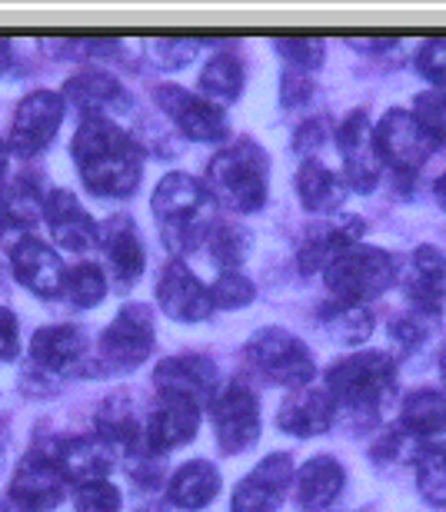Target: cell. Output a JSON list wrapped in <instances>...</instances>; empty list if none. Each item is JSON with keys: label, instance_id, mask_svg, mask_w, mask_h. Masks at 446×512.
<instances>
[{"label": "cell", "instance_id": "1", "mask_svg": "<svg viewBox=\"0 0 446 512\" xmlns=\"http://www.w3.org/2000/svg\"><path fill=\"white\" fill-rule=\"evenodd\" d=\"M80 180L97 197H130L144 173V150L107 114H90L70 143Z\"/></svg>", "mask_w": 446, "mask_h": 512}, {"label": "cell", "instance_id": "2", "mask_svg": "<svg viewBox=\"0 0 446 512\" xmlns=\"http://www.w3.org/2000/svg\"><path fill=\"white\" fill-rule=\"evenodd\" d=\"M154 217L160 223L167 247H174L177 253L197 250L200 243H207L210 230L217 223V200L204 183L190 173H167L154 190Z\"/></svg>", "mask_w": 446, "mask_h": 512}, {"label": "cell", "instance_id": "3", "mask_svg": "<svg viewBox=\"0 0 446 512\" xmlns=\"http://www.w3.org/2000/svg\"><path fill=\"white\" fill-rule=\"evenodd\" d=\"M397 389V363L390 353L367 350L333 363L327 370V393L350 413L373 416Z\"/></svg>", "mask_w": 446, "mask_h": 512}, {"label": "cell", "instance_id": "4", "mask_svg": "<svg viewBox=\"0 0 446 512\" xmlns=\"http://www.w3.org/2000/svg\"><path fill=\"white\" fill-rule=\"evenodd\" d=\"M267 153L253 140L227 143L207 167L214 200L227 203L237 213H257L267 203Z\"/></svg>", "mask_w": 446, "mask_h": 512}, {"label": "cell", "instance_id": "5", "mask_svg": "<svg viewBox=\"0 0 446 512\" xmlns=\"http://www.w3.org/2000/svg\"><path fill=\"white\" fill-rule=\"evenodd\" d=\"M323 276L340 303H367L397 283V260L377 247H350L323 270Z\"/></svg>", "mask_w": 446, "mask_h": 512}, {"label": "cell", "instance_id": "6", "mask_svg": "<svg viewBox=\"0 0 446 512\" xmlns=\"http://www.w3.org/2000/svg\"><path fill=\"white\" fill-rule=\"evenodd\" d=\"M247 363L260 376H267L270 383L293 386V389H303L313 380V373H317L307 343L297 340V336L290 330H283V326H267V330L250 336Z\"/></svg>", "mask_w": 446, "mask_h": 512}, {"label": "cell", "instance_id": "7", "mask_svg": "<svg viewBox=\"0 0 446 512\" xmlns=\"http://www.w3.org/2000/svg\"><path fill=\"white\" fill-rule=\"evenodd\" d=\"M210 416H214L217 446L223 453L237 456V453H247V449L257 443L260 399L243 380H230L217 389L214 403H210Z\"/></svg>", "mask_w": 446, "mask_h": 512}, {"label": "cell", "instance_id": "8", "mask_svg": "<svg viewBox=\"0 0 446 512\" xmlns=\"http://www.w3.org/2000/svg\"><path fill=\"white\" fill-rule=\"evenodd\" d=\"M373 150L393 173H417L430 160L433 143L410 110L393 107L373 130Z\"/></svg>", "mask_w": 446, "mask_h": 512}, {"label": "cell", "instance_id": "9", "mask_svg": "<svg viewBox=\"0 0 446 512\" xmlns=\"http://www.w3.org/2000/svg\"><path fill=\"white\" fill-rule=\"evenodd\" d=\"M154 350V316L144 303H127L100 336L107 370H137Z\"/></svg>", "mask_w": 446, "mask_h": 512}, {"label": "cell", "instance_id": "10", "mask_svg": "<svg viewBox=\"0 0 446 512\" xmlns=\"http://www.w3.org/2000/svg\"><path fill=\"white\" fill-rule=\"evenodd\" d=\"M154 386L160 399H170V403L210 406L220 389V373L207 356L180 353V356H167V360L157 366Z\"/></svg>", "mask_w": 446, "mask_h": 512}, {"label": "cell", "instance_id": "11", "mask_svg": "<svg viewBox=\"0 0 446 512\" xmlns=\"http://www.w3.org/2000/svg\"><path fill=\"white\" fill-rule=\"evenodd\" d=\"M64 124V94L54 90H34L17 104L14 124H10L7 147L17 157H34L54 140V133Z\"/></svg>", "mask_w": 446, "mask_h": 512}, {"label": "cell", "instance_id": "12", "mask_svg": "<svg viewBox=\"0 0 446 512\" xmlns=\"http://www.w3.org/2000/svg\"><path fill=\"white\" fill-rule=\"evenodd\" d=\"M64 469L57 466L54 449H34L20 459L14 483L7 489V499H14L17 506L30 512H47L64 499Z\"/></svg>", "mask_w": 446, "mask_h": 512}, {"label": "cell", "instance_id": "13", "mask_svg": "<svg viewBox=\"0 0 446 512\" xmlns=\"http://www.w3.org/2000/svg\"><path fill=\"white\" fill-rule=\"evenodd\" d=\"M157 104L180 130L187 133L190 140L223 143V137H227V120H223V110L217 104H210V100H204V97L190 94V90H184V87L160 84L157 87Z\"/></svg>", "mask_w": 446, "mask_h": 512}, {"label": "cell", "instance_id": "14", "mask_svg": "<svg viewBox=\"0 0 446 512\" xmlns=\"http://www.w3.org/2000/svg\"><path fill=\"white\" fill-rule=\"evenodd\" d=\"M293 476L297 473H293V459L287 453L260 459V466L250 476H243L240 486L233 489L230 512H277Z\"/></svg>", "mask_w": 446, "mask_h": 512}, {"label": "cell", "instance_id": "15", "mask_svg": "<svg viewBox=\"0 0 446 512\" xmlns=\"http://www.w3.org/2000/svg\"><path fill=\"white\" fill-rule=\"evenodd\" d=\"M10 266H14V276L30 293L47 296V300L60 296L67 286V270L60 263L57 250L47 247L34 233H24V237L14 240V247H10Z\"/></svg>", "mask_w": 446, "mask_h": 512}, {"label": "cell", "instance_id": "16", "mask_svg": "<svg viewBox=\"0 0 446 512\" xmlns=\"http://www.w3.org/2000/svg\"><path fill=\"white\" fill-rule=\"evenodd\" d=\"M157 300L170 320L177 323H200L214 313L210 303V286H204L187 270L184 260H167L157 280Z\"/></svg>", "mask_w": 446, "mask_h": 512}, {"label": "cell", "instance_id": "17", "mask_svg": "<svg viewBox=\"0 0 446 512\" xmlns=\"http://www.w3.org/2000/svg\"><path fill=\"white\" fill-rule=\"evenodd\" d=\"M337 147L343 157V177L357 193H373L380 183V157L373 150V130L363 110H353L337 127Z\"/></svg>", "mask_w": 446, "mask_h": 512}, {"label": "cell", "instance_id": "18", "mask_svg": "<svg viewBox=\"0 0 446 512\" xmlns=\"http://www.w3.org/2000/svg\"><path fill=\"white\" fill-rule=\"evenodd\" d=\"M403 293L420 316H437L446 300V256L437 247H417L410 253L407 270H397Z\"/></svg>", "mask_w": 446, "mask_h": 512}, {"label": "cell", "instance_id": "19", "mask_svg": "<svg viewBox=\"0 0 446 512\" xmlns=\"http://www.w3.org/2000/svg\"><path fill=\"white\" fill-rule=\"evenodd\" d=\"M40 213H44L57 247H64L70 253H84L94 247V243H100V230H97L94 217H90L84 210V203H80L70 190H50L44 197Z\"/></svg>", "mask_w": 446, "mask_h": 512}, {"label": "cell", "instance_id": "20", "mask_svg": "<svg viewBox=\"0 0 446 512\" xmlns=\"http://www.w3.org/2000/svg\"><path fill=\"white\" fill-rule=\"evenodd\" d=\"M87 333L80 326H70V323H54V326H40L30 340V363L44 373H54V376H64V373H74L87 356Z\"/></svg>", "mask_w": 446, "mask_h": 512}, {"label": "cell", "instance_id": "21", "mask_svg": "<svg viewBox=\"0 0 446 512\" xmlns=\"http://www.w3.org/2000/svg\"><path fill=\"white\" fill-rule=\"evenodd\" d=\"M197 429H200V406L160 399V406L144 423V453L147 456L174 453V449L187 446L197 436Z\"/></svg>", "mask_w": 446, "mask_h": 512}, {"label": "cell", "instance_id": "22", "mask_svg": "<svg viewBox=\"0 0 446 512\" xmlns=\"http://www.w3.org/2000/svg\"><path fill=\"white\" fill-rule=\"evenodd\" d=\"M333 416H337V403L327 389H293V393L283 399L277 409V426L287 436H320L333 426Z\"/></svg>", "mask_w": 446, "mask_h": 512}, {"label": "cell", "instance_id": "23", "mask_svg": "<svg viewBox=\"0 0 446 512\" xmlns=\"http://www.w3.org/2000/svg\"><path fill=\"white\" fill-rule=\"evenodd\" d=\"M100 247H104V256L114 270V280L120 290H130L140 273H144V263H147V253H144V243H140V233L134 227L130 217H110L100 230Z\"/></svg>", "mask_w": 446, "mask_h": 512}, {"label": "cell", "instance_id": "24", "mask_svg": "<svg viewBox=\"0 0 446 512\" xmlns=\"http://www.w3.org/2000/svg\"><path fill=\"white\" fill-rule=\"evenodd\" d=\"M117 449L104 443L97 433L90 436H74V439H64V443L54 446V459L57 466L64 469L67 479L74 483H87V479H104L110 469L117 463Z\"/></svg>", "mask_w": 446, "mask_h": 512}, {"label": "cell", "instance_id": "25", "mask_svg": "<svg viewBox=\"0 0 446 512\" xmlns=\"http://www.w3.org/2000/svg\"><path fill=\"white\" fill-rule=\"evenodd\" d=\"M363 233V220L360 217H340V220H330L323 223L310 233L307 240H303L300 247V270L303 273H320L327 270V266L337 260L340 253H347L350 247H357Z\"/></svg>", "mask_w": 446, "mask_h": 512}, {"label": "cell", "instance_id": "26", "mask_svg": "<svg viewBox=\"0 0 446 512\" xmlns=\"http://www.w3.org/2000/svg\"><path fill=\"white\" fill-rule=\"evenodd\" d=\"M293 479H297V486H293L297 506L307 512H323L337 503L343 483H347V473H343V466L333 456H313Z\"/></svg>", "mask_w": 446, "mask_h": 512}, {"label": "cell", "instance_id": "27", "mask_svg": "<svg viewBox=\"0 0 446 512\" xmlns=\"http://www.w3.org/2000/svg\"><path fill=\"white\" fill-rule=\"evenodd\" d=\"M217 493H220V473L207 459H190V463H184L170 476V486H167L170 506L187 509V512L207 509L217 499Z\"/></svg>", "mask_w": 446, "mask_h": 512}, {"label": "cell", "instance_id": "28", "mask_svg": "<svg viewBox=\"0 0 446 512\" xmlns=\"http://www.w3.org/2000/svg\"><path fill=\"white\" fill-rule=\"evenodd\" d=\"M64 100H70V104L80 110H87V117L127 104L124 87L110 74H104V70H84V74L70 77L64 84Z\"/></svg>", "mask_w": 446, "mask_h": 512}, {"label": "cell", "instance_id": "29", "mask_svg": "<svg viewBox=\"0 0 446 512\" xmlns=\"http://www.w3.org/2000/svg\"><path fill=\"white\" fill-rule=\"evenodd\" d=\"M400 426L413 439H433L446 433V396L437 389H417L403 399Z\"/></svg>", "mask_w": 446, "mask_h": 512}, {"label": "cell", "instance_id": "30", "mask_svg": "<svg viewBox=\"0 0 446 512\" xmlns=\"http://www.w3.org/2000/svg\"><path fill=\"white\" fill-rule=\"evenodd\" d=\"M297 197L310 213H330L343 203V183L323 163L307 160L297 170Z\"/></svg>", "mask_w": 446, "mask_h": 512}, {"label": "cell", "instance_id": "31", "mask_svg": "<svg viewBox=\"0 0 446 512\" xmlns=\"http://www.w3.org/2000/svg\"><path fill=\"white\" fill-rule=\"evenodd\" d=\"M320 320L333 340L343 346H357L363 340H370V333H373V313L367 310V303L333 300L330 306H323Z\"/></svg>", "mask_w": 446, "mask_h": 512}, {"label": "cell", "instance_id": "32", "mask_svg": "<svg viewBox=\"0 0 446 512\" xmlns=\"http://www.w3.org/2000/svg\"><path fill=\"white\" fill-rule=\"evenodd\" d=\"M243 90V64L233 54H217L200 74V97L210 104H233Z\"/></svg>", "mask_w": 446, "mask_h": 512}, {"label": "cell", "instance_id": "33", "mask_svg": "<svg viewBox=\"0 0 446 512\" xmlns=\"http://www.w3.org/2000/svg\"><path fill=\"white\" fill-rule=\"evenodd\" d=\"M250 230L243 223H233V220H217L214 230L207 237V247H210V260H214L220 270H237V266L250 256Z\"/></svg>", "mask_w": 446, "mask_h": 512}, {"label": "cell", "instance_id": "34", "mask_svg": "<svg viewBox=\"0 0 446 512\" xmlns=\"http://www.w3.org/2000/svg\"><path fill=\"white\" fill-rule=\"evenodd\" d=\"M417 463V486L427 503L446 506V443H427L413 456Z\"/></svg>", "mask_w": 446, "mask_h": 512}, {"label": "cell", "instance_id": "35", "mask_svg": "<svg viewBox=\"0 0 446 512\" xmlns=\"http://www.w3.org/2000/svg\"><path fill=\"white\" fill-rule=\"evenodd\" d=\"M67 296L74 300V306L80 310H90V306H97L100 300L107 296V276L100 270L97 263H77L74 270L67 273Z\"/></svg>", "mask_w": 446, "mask_h": 512}, {"label": "cell", "instance_id": "36", "mask_svg": "<svg viewBox=\"0 0 446 512\" xmlns=\"http://www.w3.org/2000/svg\"><path fill=\"white\" fill-rule=\"evenodd\" d=\"M413 117L427 130L433 150H446V94L443 90H427L413 100Z\"/></svg>", "mask_w": 446, "mask_h": 512}, {"label": "cell", "instance_id": "37", "mask_svg": "<svg viewBox=\"0 0 446 512\" xmlns=\"http://www.w3.org/2000/svg\"><path fill=\"white\" fill-rule=\"evenodd\" d=\"M253 296H257V286L237 270H223L214 280V286H210V303H214V310H240V306L253 303Z\"/></svg>", "mask_w": 446, "mask_h": 512}, {"label": "cell", "instance_id": "38", "mask_svg": "<svg viewBox=\"0 0 446 512\" xmlns=\"http://www.w3.org/2000/svg\"><path fill=\"white\" fill-rule=\"evenodd\" d=\"M120 489L107 479H87V483L77 486L74 506L77 512H120Z\"/></svg>", "mask_w": 446, "mask_h": 512}, {"label": "cell", "instance_id": "39", "mask_svg": "<svg viewBox=\"0 0 446 512\" xmlns=\"http://www.w3.org/2000/svg\"><path fill=\"white\" fill-rule=\"evenodd\" d=\"M273 47L287 57V64L297 70H317L323 60V40L320 37H277Z\"/></svg>", "mask_w": 446, "mask_h": 512}, {"label": "cell", "instance_id": "40", "mask_svg": "<svg viewBox=\"0 0 446 512\" xmlns=\"http://www.w3.org/2000/svg\"><path fill=\"white\" fill-rule=\"evenodd\" d=\"M147 47H150L154 64L164 70L187 67V60L197 54V40H187V37H157V40H150Z\"/></svg>", "mask_w": 446, "mask_h": 512}, {"label": "cell", "instance_id": "41", "mask_svg": "<svg viewBox=\"0 0 446 512\" xmlns=\"http://www.w3.org/2000/svg\"><path fill=\"white\" fill-rule=\"evenodd\" d=\"M417 70L430 80L433 90H443L446 94V37L423 40V47L417 54Z\"/></svg>", "mask_w": 446, "mask_h": 512}, {"label": "cell", "instance_id": "42", "mask_svg": "<svg viewBox=\"0 0 446 512\" xmlns=\"http://www.w3.org/2000/svg\"><path fill=\"white\" fill-rule=\"evenodd\" d=\"M417 439H413L407 429L403 426H393L383 433V439L377 446H373V459L377 463H403V459H410V456H417Z\"/></svg>", "mask_w": 446, "mask_h": 512}, {"label": "cell", "instance_id": "43", "mask_svg": "<svg viewBox=\"0 0 446 512\" xmlns=\"http://www.w3.org/2000/svg\"><path fill=\"white\" fill-rule=\"evenodd\" d=\"M427 320H430V316H420V313L397 316L393 326H390L393 340H397L403 350H417V346L427 340Z\"/></svg>", "mask_w": 446, "mask_h": 512}, {"label": "cell", "instance_id": "44", "mask_svg": "<svg viewBox=\"0 0 446 512\" xmlns=\"http://www.w3.org/2000/svg\"><path fill=\"white\" fill-rule=\"evenodd\" d=\"M280 100H283V107H300L303 100H310L313 94V84H310V77L303 74V70H287L280 80Z\"/></svg>", "mask_w": 446, "mask_h": 512}, {"label": "cell", "instance_id": "45", "mask_svg": "<svg viewBox=\"0 0 446 512\" xmlns=\"http://www.w3.org/2000/svg\"><path fill=\"white\" fill-rule=\"evenodd\" d=\"M20 343H17V316L0 306V363H10L17 356Z\"/></svg>", "mask_w": 446, "mask_h": 512}, {"label": "cell", "instance_id": "46", "mask_svg": "<svg viewBox=\"0 0 446 512\" xmlns=\"http://www.w3.org/2000/svg\"><path fill=\"white\" fill-rule=\"evenodd\" d=\"M323 140H327V130H323L320 120H307V124L297 130V150H303V153L320 150Z\"/></svg>", "mask_w": 446, "mask_h": 512}, {"label": "cell", "instance_id": "47", "mask_svg": "<svg viewBox=\"0 0 446 512\" xmlns=\"http://www.w3.org/2000/svg\"><path fill=\"white\" fill-rule=\"evenodd\" d=\"M7 163H10V147H7V140L0 137V183H7Z\"/></svg>", "mask_w": 446, "mask_h": 512}, {"label": "cell", "instance_id": "48", "mask_svg": "<svg viewBox=\"0 0 446 512\" xmlns=\"http://www.w3.org/2000/svg\"><path fill=\"white\" fill-rule=\"evenodd\" d=\"M433 193H437V203L446 210V173H443L437 183H433Z\"/></svg>", "mask_w": 446, "mask_h": 512}, {"label": "cell", "instance_id": "49", "mask_svg": "<svg viewBox=\"0 0 446 512\" xmlns=\"http://www.w3.org/2000/svg\"><path fill=\"white\" fill-rule=\"evenodd\" d=\"M0 512H30V509H24V506H17L14 499H4V503H0Z\"/></svg>", "mask_w": 446, "mask_h": 512}, {"label": "cell", "instance_id": "50", "mask_svg": "<svg viewBox=\"0 0 446 512\" xmlns=\"http://www.w3.org/2000/svg\"><path fill=\"white\" fill-rule=\"evenodd\" d=\"M440 376H443V383H446V346H443V353H440Z\"/></svg>", "mask_w": 446, "mask_h": 512}, {"label": "cell", "instance_id": "51", "mask_svg": "<svg viewBox=\"0 0 446 512\" xmlns=\"http://www.w3.org/2000/svg\"><path fill=\"white\" fill-rule=\"evenodd\" d=\"M0 463H4V426H0Z\"/></svg>", "mask_w": 446, "mask_h": 512}]
</instances>
